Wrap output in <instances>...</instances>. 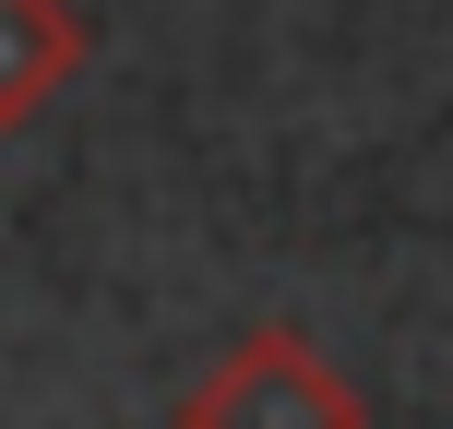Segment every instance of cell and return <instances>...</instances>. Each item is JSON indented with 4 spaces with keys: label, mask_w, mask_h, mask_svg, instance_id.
<instances>
[{
    "label": "cell",
    "mask_w": 453,
    "mask_h": 429,
    "mask_svg": "<svg viewBox=\"0 0 453 429\" xmlns=\"http://www.w3.org/2000/svg\"><path fill=\"white\" fill-rule=\"evenodd\" d=\"M180 429H358V394L311 358V334H250L239 358L191 394Z\"/></svg>",
    "instance_id": "cell-1"
},
{
    "label": "cell",
    "mask_w": 453,
    "mask_h": 429,
    "mask_svg": "<svg viewBox=\"0 0 453 429\" xmlns=\"http://www.w3.org/2000/svg\"><path fill=\"white\" fill-rule=\"evenodd\" d=\"M72 60H84L72 0H0V132H12V119H36L48 96H60Z\"/></svg>",
    "instance_id": "cell-2"
}]
</instances>
